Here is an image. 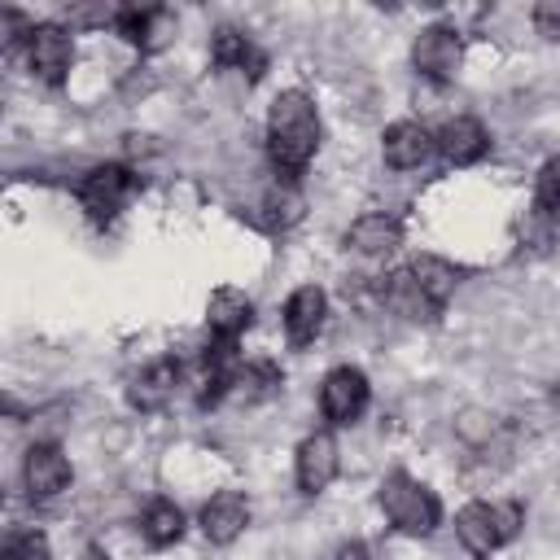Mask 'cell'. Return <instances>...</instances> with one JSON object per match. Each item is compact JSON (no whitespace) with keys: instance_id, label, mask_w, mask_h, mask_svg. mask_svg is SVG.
Masks as SVG:
<instances>
[{"instance_id":"cell-1","label":"cell","mask_w":560,"mask_h":560,"mask_svg":"<svg viewBox=\"0 0 560 560\" xmlns=\"http://www.w3.org/2000/svg\"><path fill=\"white\" fill-rule=\"evenodd\" d=\"M319 149V109L306 92H280L267 109V158L280 179H298Z\"/></svg>"},{"instance_id":"cell-2","label":"cell","mask_w":560,"mask_h":560,"mask_svg":"<svg viewBox=\"0 0 560 560\" xmlns=\"http://www.w3.org/2000/svg\"><path fill=\"white\" fill-rule=\"evenodd\" d=\"M376 503L385 512V521L398 529V534H411V538H429L438 525H442V503L438 494L416 481L411 472H389L376 490Z\"/></svg>"},{"instance_id":"cell-3","label":"cell","mask_w":560,"mask_h":560,"mask_svg":"<svg viewBox=\"0 0 560 560\" xmlns=\"http://www.w3.org/2000/svg\"><path fill=\"white\" fill-rule=\"evenodd\" d=\"M525 525V508L521 503H464L455 512V538L464 542V551L472 560H490L503 542H512Z\"/></svg>"},{"instance_id":"cell-4","label":"cell","mask_w":560,"mask_h":560,"mask_svg":"<svg viewBox=\"0 0 560 560\" xmlns=\"http://www.w3.org/2000/svg\"><path fill=\"white\" fill-rule=\"evenodd\" d=\"M140 192V175L131 171V166H122V162H101V166H92L83 179H79V188H74V197H79V206H83V214L92 219V223H114L122 210H127V201Z\"/></svg>"},{"instance_id":"cell-5","label":"cell","mask_w":560,"mask_h":560,"mask_svg":"<svg viewBox=\"0 0 560 560\" xmlns=\"http://www.w3.org/2000/svg\"><path fill=\"white\" fill-rule=\"evenodd\" d=\"M26 66L39 83L48 88H61L70 66H74V39L61 22H35L31 39H26Z\"/></svg>"},{"instance_id":"cell-6","label":"cell","mask_w":560,"mask_h":560,"mask_svg":"<svg viewBox=\"0 0 560 560\" xmlns=\"http://www.w3.org/2000/svg\"><path fill=\"white\" fill-rule=\"evenodd\" d=\"M411 66L429 83H451L459 74V66H464V39H459V31L455 26H442V22L424 26L416 35V44H411Z\"/></svg>"},{"instance_id":"cell-7","label":"cell","mask_w":560,"mask_h":560,"mask_svg":"<svg viewBox=\"0 0 560 560\" xmlns=\"http://www.w3.org/2000/svg\"><path fill=\"white\" fill-rule=\"evenodd\" d=\"M368 376L359 372V368H350V363H341V368H332L328 376H324V385H319V411H324V420L328 424H354L359 416H363V407H368Z\"/></svg>"},{"instance_id":"cell-8","label":"cell","mask_w":560,"mask_h":560,"mask_svg":"<svg viewBox=\"0 0 560 560\" xmlns=\"http://www.w3.org/2000/svg\"><path fill=\"white\" fill-rule=\"evenodd\" d=\"M70 477H74L70 472V459H66V451L57 442H35L26 451V459H22V486H26V494L35 503H48V499L66 494L70 490Z\"/></svg>"},{"instance_id":"cell-9","label":"cell","mask_w":560,"mask_h":560,"mask_svg":"<svg viewBox=\"0 0 560 560\" xmlns=\"http://www.w3.org/2000/svg\"><path fill=\"white\" fill-rule=\"evenodd\" d=\"M114 31H118L127 44H136L140 52H158V48H166L171 35H175V13L162 9V4H144V9L127 4V9H114Z\"/></svg>"},{"instance_id":"cell-10","label":"cell","mask_w":560,"mask_h":560,"mask_svg":"<svg viewBox=\"0 0 560 560\" xmlns=\"http://www.w3.org/2000/svg\"><path fill=\"white\" fill-rule=\"evenodd\" d=\"M337 442H332V433H306L302 442H298V455H293V472H298V490L302 494H324L328 486H332V477H337Z\"/></svg>"},{"instance_id":"cell-11","label":"cell","mask_w":560,"mask_h":560,"mask_svg":"<svg viewBox=\"0 0 560 560\" xmlns=\"http://www.w3.org/2000/svg\"><path fill=\"white\" fill-rule=\"evenodd\" d=\"M324 319H328V298H324L319 284H298L284 298V337H289L293 350L311 346L324 332Z\"/></svg>"},{"instance_id":"cell-12","label":"cell","mask_w":560,"mask_h":560,"mask_svg":"<svg viewBox=\"0 0 560 560\" xmlns=\"http://www.w3.org/2000/svg\"><path fill=\"white\" fill-rule=\"evenodd\" d=\"M381 153H385V166H394V171H416V166H424V162L438 153V140H433V131H429L424 122L402 118V122H389V127H385Z\"/></svg>"},{"instance_id":"cell-13","label":"cell","mask_w":560,"mask_h":560,"mask_svg":"<svg viewBox=\"0 0 560 560\" xmlns=\"http://www.w3.org/2000/svg\"><path fill=\"white\" fill-rule=\"evenodd\" d=\"M254 324V302L245 289H214L206 302V328L214 341H241Z\"/></svg>"},{"instance_id":"cell-14","label":"cell","mask_w":560,"mask_h":560,"mask_svg":"<svg viewBox=\"0 0 560 560\" xmlns=\"http://www.w3.org/2000/svg\"><path fill=\"white\" fill-rule=\"evenodd\" d=\"M433 140H438V153H442L446 166H472V162H481V158L490 153V136H486V127H481L477 118H468V114L446 118L442 131H438Z\"/></svg>"},{"instance_id":"cell-15","label":"cell","mask_w":560,"mask_h":560,"mask_svg":"<svg viewBox=\"0 0 560 560\" xmlns=\"http://www.w3.org/2000/svg\"><path fill=\"white\" fill-rule=\"evenodd\" d=\"M179 389V363L175 359H153L149 368H140L131 381H127V402L136 411H162Z\"/></svg>"},{"instance_id":"cell-16","label":"cell","mask_w":560,"mask_h":560,"mask_svg":"<svg viewBox=\"0 0 560 560\" xmlns=\"http://www.w3.org/2000/svg\"><path fill=\"white\" fill-rule=\"evenodd\" d=\"M245 525H249V503H245L241 490H219V494L206 499V508H201V534L214 547L236 542L245 534Z\"/></svg>"},{"instance_id":"cell-17","label":"cell","mask_w":560,"mask_h":560,"mask_svg":"<svg viewBox=\"0 0 560 560\" xmlns=\"http://www.w3.org/2000/svg\"><path fill=\"white\" fill-rule=\"evenodd\" d=\"M210 61H214L219 70H236V74H245L249 83L262 79V70H267L262 48H258L245 31H236V26H219V31H214V39H210Z\"/></svg>"},{"instance_id":"cell-18","label":"cell","mask_w":560,"mask_h":560,"mask_svg":"<svg viewBox=\"0 0 560 560\" xmlns=\"http://www.w3.org/2000/svg\"><path fill=\"white\" fill-rule=\"evenodd\" d=\"M402 245V223L385 210H372V214H359L346 232V249L363 254V258H385Z\"/></svg>"},{"instance_id":"cell-19","label":"cell","mask_w":560,"mask_h":560,"mask_svg":"<svg viewBox=\"0 0 560 560\" xmlns=\"http://www.w3.org/2000/svg\"><path fill=\"white\" fill-rule=\"evenodd\" d=\"M407 271H411V280H416V289H420V298H424V306H429V315L438 319L442 311H446V302L455 298V284H459V271L446 262V258H433V254H424V258H416V262H407Z\"/></svg>"},{"instance_id":"cell-20","label":"cell","mask_w":560,"mask_h":560,"mask_svg":"<svg viewBox=\"0 0 560 560\" xmlns=\"http://www.w3.org/2000/svg\"><path fill=\"white\" fill-rule=\"evenodd\" d=\"M140 534L149 547H175L184 538V512L171 499H153L140 516Z\"/></svg>"},{"instance_id":"cell-21","label":"cell","mask_w":560,"mask_h":560,"mask_svg":"<svg viewBox=\"0 0 560 560\" xmlns=\"http://www.w3.org/2000/svg\"><path fill=\"white\" fill-rule=\"evenodd\" d=\"M302 210H306V201H302V192H298V179H276L267 192H262V223L267 228H293L298 219H302Z\"/></svg>"},{"instance_id":"cell-22","label":"cell","mask_w":560,"mask_h":560,"mask_svg":"<svg viewBox=\"0 0 560 560\" xmlns=\"http://www.w3.org/2000/svg\"><path fill=\"white\" fill-rule=\"evenodd\" d=\"M276 389H280V372H276V363L254 359V363H241V368H236V381H232V394H228V398H241V402H267Z\"/></svg>"},{"instance_id":"cell-23","label":"cell","mask_w":560,"mask_h":560,"mask_svg":"<svg viewBox=\"0 0 560 560\" xmlns=\"http://www.w3.org/2000/svg\"><path fill=\"white\" fill-rule=\"evenodd\" d=\"M534 214L547 219L551 228L560 223V158H547L538 166V179H534Z\"/></svg>"},{"instance_id":"cell-24","label":"cell","mask_w":560,"mask_h":560,"mask_svg":"<svg viewBox=\"0 0 560 560\" xmlns=\"http://www.w3.org/2000/svg\"><path fill=\"white\" fill-rule=\"evenodd\" d=\"M0 560H52V547H48L44 529H18L4 538Z\"/></svg>"},{"instance_id":"cell-25","label":"cell","mask_w":560,"mask_h":560,"mask_svg":"<svg viewBox=\"0 0 560 560\" xmlns=\"http://www.w3.org/2000/svg\"><path fill=\"white\" fill-rule=\"evenodd\" d=\"M534 31L542 39H560V0H538L534 4Z\"/></svg>"},{"instance_id":"cell-26","label":"cell","mask_w":560,"mask_h":560,"mask_svg":"<svg viewBox=\"0 0 560 560\" xmlns=\"http://www.w3.org/2000/svg\"><path fill=\"white\" fill-rule=\"evenodd\" d=\"M337 560H368V547H363V542H346V547L337 551Z\"/></svg>"},{"instance_id":"cell-27","label":"cell","mask_w":560,"mask_h":560,"mask_svg":"<svg viewBox=\"0 0 560 560\" xmlns=\"http://www.w3.org/2000/svg\"><path fill=\"white\" fill-rule=\"evenodd\" d=\"M79 560H109V556H105V551H101V547H88V551H83V556H79Z\"/></svg>"}]
</instances>
